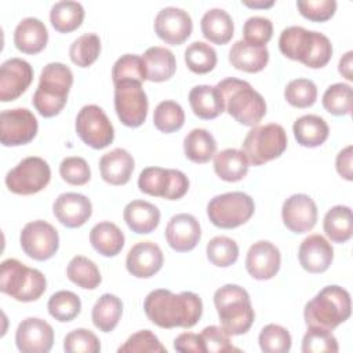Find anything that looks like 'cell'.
I'll list each match as a JSON object with an SVG mask.
<instances>
[{"label":"cell","instance_id":"53","mask_svg":"<svg viewBox=\"0 0 353 353\" xmlns=\"http://www.w3.org/2000/svg\"><path fill=\"white\" fill-rule=\"evenodd\" d=\"M273 23L265 17H251L244 22L243 36L244 41L258 47H266V43L272 39Z\"/></svg>","mask_w":353,"mask_h":353},{"label":"cell","instance_id":"22","mask_svg":"<svg viewBox=\"0 0 353 353\" xmlns=\"http://www.w3.org/2000/svg\"><path fill=\"white\" fill-rule=\"evenodd\" d=\"M165 239L168 245L178 252L192 251L201 239L200 223L190 214H176L167 223Z\"/></svg>","mask_w":353,"mask_h":353},{"label":"cell","instance_id":"6","mask_svg":"<svg viewBox=\"0 0 353 353\" xmlns=\"http://www.w3.org/2000/svg\"><path fill=\"white\" fill-rule=\"evenodd\" d=\"M221 327L229 335L245 334L255 319L248 292L237 284H225L214 294Z\"/></svg>","mask_w":353,"mask_h":353},{"label":"cell","instance_id":"8","mask_svg":"<svg viewBox=\"0 0 353 353\" xmlns=\"http://www.w3.org/2000/svg\"><path fill=\"white\" fill-rule=\"evenodd\" d=\"M287 143L285 130L280 124L270 123L252 127L247 132L241 146L248 163L261 165L280 157L287 149Z\"/></svg>","mask_w":353,"mask_h":353},{"label":"cell","instance_id":"37","mask_svg":"<svg viewBox=\"0 0 353 353\" xmlns=\"http://www.w3.org/2000/svg\"><path fill=\"white\" fill-rule=\"evenodd\" d=\"M84 19V8L80 3L72 0L58 1L51 7L50 21L52 28L59 33L76 30Z\"/></svg>","mask_w":353,"mask_h":353},{"label":"cell","instance_id":"46","mask_svg":"<svg viewBox=\"0 0 353 353\" xmlns=\"http://www.w3.org/2000/svg\"><path fill=\"white\" fill-rule=\"evenodd\" d=\"M112 79L113 84L124 80H134L143 83L146 80L145 63L142 57L135 54H124L121 55L112 68Z\"/></svg>","mask_w":353,"mask_h":353},{"label":"cell","instance_id":"4","mask_svg":"<svg viewBox=\"0 0 353 353\" xmlns=\"http://www.w3.org/2000/svg\"><path fill=\"white\" fill-rule=\"evenodd\" d=\"M223 99L225 110L240 124L255 127L266 114V102L245 80L228 77L215 85Z\"/></svg>","mask_w":353,"mask_h":353},{"label":"cell","instance_id":"19","mask_svg":"<svg viewBox=\"0 0 353 353\" xmlns=\"http://www.w3.org/2000/svg\"><path fill=\"white\" fill-rule=\"evenodd\" d=\"M281 265L279 248L270 241L261 240L254 243L245 256V269L255 280L273 279Z\"/></svg>","mask_w":353,"mask_h":353},{"label":"cell","instance_id":"15","mask_svg":"<svg viewBox=\"0 0 353 353\" xmlns=\"http://www.w3.org/2000/svg\"><path fill=\"white\" fill-rule=\"evenodd\" d=\"M15 343L22 353H47L54 345V330L43 319L28 317L17 328Z\"/></svg>","mask_w":353,"mask_h":353},{"label":"cell","instance_id":"23","mask_svg":"<svg viewBox=\"0 0 353 353\" xmlns=\"http://www.w3.org/2000/svg\"><path fill=\"white\" fill-rule=\"evenodd\" d=\"M298 259L306 272L323 273L332 263L334 248L321 234H310L301 243Z\"/></svg>","mask_w":353,"mask_h":353},{"label":"cell","instance_id":"58","mask_svg":"<svg viewBox=\"0 0 353 353\" xmlns=\"http://www.w3.org/2000/svg\"><path fill=\"white\" fill-rule=\"evenodd\" d=\"M352 58H353V51H347L341 59H339V65H338V70L339 73L349 81L353 80V73H352Z\"/></svg>","mask_w":353,"mask_h":353},{"label":"cell","instance_id":"54","mask_svg":"<svg viewBox=\"0 0 353 353\" xmlns=\"http://www.w3.org/2000/svg\"><path fill=\"white\" fill-rule=\"evenodd\" d=\"M296 7L301 15L313 22H325L336 11L335 0H298Z\"/></svg>","mask_w":353,"mask_h":353},{"label":"cell","instance_id":"36","mask_svg":"<svg viewBox=\"0 0 353 353\" xmlns=\"http://www.w3.org/2000/svg\"><path fill=\"white\" fill-rule=\"evenodd\" d=\"M123 313V302L113 294H103L95 302L91 319L94 325L102 332H110L116 328Z\"/></svg>","mask_w":353,"mask_h":353},{"label":"cell","instance_id":"12","mask_svg":"<svg viewBox=\"0 0 353 353\" xmlns=\"http://www.w3.org/2000/svg\"><path fill=\"white\" fill-rule=\"evenodd\" d=\"M79 138L92 149H103L114 139V128L98 105H85L80 109L74 123Z\"/></svg>","mask_w":353,"mask_h":353},{"label":"cell","instance_id":"9","mask_svg":"<svg viewBox=\"0 0 353 353\" xmlns=\"http://www.w3.org/2000/svg\"><path fill=\"white\" fill-rule=\"evenodd\" d=\"M255 204L251 196L243 192L218 194L207 204V215L211 223L221 229L241 226L254 215Z\"/></svg>","mask_w":353,"mask_h":353},{"label":"cell","instance_id":"38","mask_svg":"<svg viewBox=\"0 0 353 353\" xmlns=\"http://www.w3.org/2000/svg\"><path fill=\"white\" fill-rule=\"evenodd\" d=\"M172 183L171 168L146 167L141 171L138 178V188L142 193L168 200Z\"/></svg>","mask_w":353,"mask_h":353},{"label":"cell","instance_id":"28","mask_svg":"<svg viewBox=\"0 0 353 353\" xmlns=\"http://www.w3.org/2000/svg\"><path fill=\"white\" fill-rule=\"evenodd\" d=\"M142 61L145 63L146 80L149 81H167L174 76L176 70L175 55L165 47H149L143 52Z\"/></svg>","mask_w":353,"mask_h":353},{"label":"cell","instance_id":"18","mask_svg":"<svg viewBox=\"0 0 353 353\" xmlns=\"http://www.w3.org/2000/svg\"><path fill=\"white\" fill-rule=\"evenodd\" d=\"M281 218L287 229L294 233H306L317 222V205L314 200L305 194L296 193L290 196L281 208Z\"/></svg>","mask_w":353,"mask_h":353},{"label":"cell","instance_id":"40","mask_svg":"<svg viewBox=\"0 0 353 353\" xmlns=\"http://www.w3.org/2000/svg\"><path fill=\"white\" fill-rule=\"evenodd\" d=\"M47 309L51 317L61 323H68L79 316L81 310V301L74 292L62 290L50 296Z\"/></svg>","mask_w":353,"mask_h":353},{"label":"cell","instance_id":"48","mask_svg":"<svg viewBox=\"0 0 353 353\" xmlns=\"http://www.w3.org/2000/svg\"><path fill=\"white\" fill-rule=\"evenodd\" d=\"M338 350V341L331 330L307 327V331L302 339L303 353H336Z\"/></svg>","mask_w":353,"mask_h":353},{"label":"cell","instance_id":"55","mask_svg":"<svg viewBox=\"0 0 353 353\" xmlns=\"http://www.w3.org/2000/svg\"><path fill=\"white\" fill-rule=\"evenodd\" d=\"M201 341L204 343V349L205 352L210 353H228V352H240L239 349H236L230 339H229V334L218 325H210L205 327L201 332H200Z\"/></svg>","mask_w":353,"mask_h":353},{"label":"cell","instance_id":"31","mask_svg":"<svg viewBox=\"0 0 353 353\" xmlns=\"http://www.w3.org/2000/svg\"><path fill=\"white\" fill-rule=\"evenodd\" d=\"M292 131L296 142L305 148H317L323 145L330 134L328 124L317 114L301 116L295 120Z\"/></svg>","mask_w":353,"mask_h":353},{"label":"cell","instance_id":"1","mask_svg":"<svg viewBox=\"0 0 353 353\" xmlns=\"http://www.w3.org/2000/svg\"><path fill=\"white\" fill-rule=\"evenodd\" d=\"M143 310L148 319L160 328H192L201 319L203 302L192 291L174 294L159 288L146 295Z\"/></svg>","mask_w":353,"mask_h":353},{"label":"cell","instance_id":"59","mask_svg":"<svg viewBox=\"0 0 353 353\" xmlns=\"http://www.w3.org/2000/svg\"><path fill=\"white\" fill-rule=\"evenodd\" d=\"M244 6L247 7H251V8H268V7H272L274 4V1H254V3H248V1H243Z\"/></svg>","mask_w":353,"mask_h":353},{"label":"cell","instance_id":"3","mask_svg":"<svg viewBox=\"0 0 353 353\" xmlns=\"http://www.w3.org/2000/svg\"><path fill=\"white\" fill-rule=\"evenodd\" d=\"M73 85V73L61 62L47 63L40 73L39 85L33 94V106L43 117H54L61 113L68 102Z\"/></svg>","mask_w":353,"mask_h":353},{"label":"cell","instance_id":"44","mask_svg":"<svg viewBox=\"0 0 353 353\" xmlns=\"http://www.w3.org/2000/svg\"><path fill=\"white\" fill-rule=\"evenodd\" d=\"M205 251L208 261L218 268L232 266L239 258L237 243L226 236L212 237L208 241Z\"/></svg>","mask_w":353,"mask_h":353},{"label":"cell","instance_id":"5","mask_svg":"<svg viewBox=\"0 0 353 353\" xmlns=\"http://www.w3.org/2000/svg\"><path fill=\"white\" fill-rule=\"evenodd\" d=\"M352 313L350 294L339 285H327L305 305L303 317L307 327L334 330Z\"/></svg>","mask_w":353,"mask_h":353},{"label":"cell","instance_id":"35","mask_svg":"<svg viewBox=\"0 0 353 353\" xmlns=\"http://www.w3.org/2000/svg\"><path fill=\"white\" fill-rule=\"evenodd\" d=\"M183 152L190 161L204 164L215 156L216 141L207 130L193 128L183 139Z\"/></svg>","mask_w":353,"mask_h":353},{"label":"cell","instance_id":"13","mask_svg":"<svg viewBox=\"0 0 353 353\" xmlns=\"http://www.w3.org/2000/svg\"><path fill=\"white\" fill-rule=\"evenodd\" d=\"M22 251L34 261L52 258L59 247L58 230L48 222L37 219L26 223L21 232Z\"/></svg>","mask_w":353,"mask_h":353},{"label":"cell","instance_id":"14","mask_svg":"<svg viewBox=\"0 0 353 353\" xmlns=\"http://www.w3.org/2000/svg\"><path fill=\"white\" fill-rule=\"evenodd\" d=\"M39 130L36 116L26 108L7 109L0 113V141L4 146L26 145Z\"/></svg>","mask_w":353,"mask_h":353},{"label":"cell","instance_id":"7","mask_svg":"<svg viewBox=\"0 0 353 353\" xmlns=\"http://www.w3.org/2000/svg\"><path fill=\"white\" fill-rule=\"evenodd\" d=\"M47 288L44 274L14 258L1 262L0 290L19 302L37 301Z\"/></svg>","mask_w":353,"mask_h":353},{"label":"cell","instance_id":"51","mask_svg":"<svg viewBox=\"0 0 353 353\" xmlns=\"http://www.w3.org/2000/svg\"><path fill=\"white\" fill-rule=\"evenodd\" d=\"M63 349L68 353H98L101 350V343L92 331L76 328L66 334Z\"/></svg>","mask_w":353,"mask_h":353},{"label":"cell","instance_id":"25","mask_svg":"<svg viewBox=\"0 0 353 353\" xmlns=\"http://www.w3.org/2000/svg\"><path fill=\"white\" fill-rule=\"evenodd\" d=\"M48 41V32L46 25L33 17L23 18L14 30L15 47L29 55L39 54L44 50Z\"/></svg>","mask_w":353,"mask_h":353},{"label":"cell","instance_id":"26","mask_svg":"<svg viewBox=\"0 0 353 353\" xmlns=\"http://www.w3.org/2000/svg\"><path fill=\"white\" fill-rule=\"evenodd\" d=\"M127 226L137 234L152 233L160 223V210L145 200L130 201L123 211Z\"/></svg>","mask_w":353,"mask_h":353},{"label":"cell","instance_id":"21","mask_svg":"<svg viewBox=\"0 0 353 353\" xmlns=\"http://www.w3.org/2000/svg\"><path fill=\"white\" fill-rule=\"evenodd\" d=\"M161 248L153 241H139L131 247L125 258L127 270L138 279L154 276L163 266Z\"/></svg>","mask_w":353,"mask_h":353},{"label":"cell","instance_id":"24","mask_svg":"<svg viewBox=\"0 0 353 353\" xmlns=\"http://www.w3.org/2000/svg\"><path fill=\"white\" fill-rule=\"evenodd\" d=\"M135 163L132 156L121 148L105 153L99 160L101 176L105 182L119 186L125 185L134 171Z\"/></svg>","mask_w":353,"mask_h":353},{"label":"cell","instance_id":"27","mask_svg":"<svg viewBox=\"0 0 353 353\" xmlns=\"http://www.w3.org/2000/svg\"><path fill=\"white\" fill-rule=\"evenodd\" d=\"M229 62L239 70L256 73L263 70L268 65L269 51L266 47H258L239 40L229 50Z\"/></svg>","mask_w":353,"mask_h":353},{"label":"cell","instance_id":"49","mask_svg":"<svg viewBox=\"0 0 353 353\" xmlns=\"http://www.w3.org/2000/svg\"><path fill=\"white\" fill-rule=\"evenodd\" d=\"M258 342L265 353H287L291 349V335L279 324H268L262 328Z\"/></svg>","mask_w":353,"mask_h":353},{"label":"cell","instance_id":"10","mask_svg":"<svg viewBox=\"0 0 353 353\" xmlns=\"http://www.w3.org/2000/svg\"><path fill=\"white\" fill-rule=\"evenodd\" d=\"M51 179L48 163L39 157L30 156L21 160L6 175V186L15 194H34L43 190Z\"/></svg>","mask_w":353,"mask_h":353},{"label":"cell","instance_id":"41","mask_svg":"<svg viewBox=\"0 0 353 353\" xmlns=\"http://www.w3.org/2000/svg\"><path fill=\"white\" fill-rule=\"evenodd\" d=\"M216 51L204 41H193L185 50V63L196 74H205L216 65Z\"/></svg>","mask_w":353,"mask_h":353},{"label":"cell","instance_id":"30","mask_svg":"<svg viewBox=\"0 0 353 353\" xmlns=\"http://www.w3.org/2000/svg\"><path fill=\"white\" fill-rule=\"evenodd\" d=\"M200 28L203 36L218 46L229 43L234 32L232 17L222 8H211L205 11L201 18Z\"/></svg>","mask_w":353,"mask_h":353},{"label":"cell","instance_id":"43","mask_svg":"<svg viewBox=\"0 0 353 353\" xmlns=\"http://www.w3.org/2000/svg\"><path fill=\"white\" fill-rule=\"evenodd\" d=\"M185 123V112L175 101H161L153 113L154 127L164 132L171 134L182 128Z\"/></svg>","mask_w":353,"mask_h":353},{"label":"cell","instance_id":"56","mask_svg":"<svg viewBox=\"0 0 353 353\" xmlns=\"http://www.w3.org/2000/svg\"><path fill=\"white\" fill-rule=\"evenodd\" d=\"M174 349L182 353H205L200 334L183 332L174 339Z\"/></svg>","mask_w":353,"mask_h":353},{"label":"cell","instance_id":"52","mask_svg":"<svg viewBox=\"0 0 353 353\" xmlns=\"http://www.w3.org/2000/svg\"><path fill=\"white\" fill-rule=\"evenodd\" d=\"M59 174L66 183L74 186L85 185L91 178L88 163L79 156L65 157L59 164Z\"/></svg>","mask_w":353,"mask_h":353},{"label":"cell","instance_id":"2","mask_svg":"<svg viewBox=\"0 0 353 353\" xmlns=\"http://www.w3.org/2000/svg\"><path fill=\"white\" fill-rule=\"evenodd\" d=\"M279 48L284 57L312 69L325 66L332 57L330 39L323 33L307 30L302 26L285 28L279 37Z\"/></svg>","mask_w":353,"mask_h":353},{"label":"cell","instance_id":"33","mask_svg":"<svg viewBox=\"0 0 353 353\" xmlns=\"http://www.w3.org/2000/svg\"><path fill=\"white\" fill-rule=\"evenodd\" d=\"M90 243L103 256H116L124 247V233L113 222H99L90 232Z\"/></svg>","mask_w":353,"mask_h":353},{"label":"cell","instance_id":"32","mask_svg":"<svg viewBox=\"0 0 353 353\" xmlns=\"http://www.w3.org/2000/svg\"><path fill=\"white\" fill-rule=\"evenodd\" d=\"M248 160L243 150L229 148L223 149L214 156V171L226 182L241 181L248 172Z\"/></svg>","mask_w":353,"mask_h":353},{"label":"cell","instance_id":"50","mask_svg":"<svg viewBox=\"0 0 353 353\" xmlns=\"http://www.w3.org/2000/svg\"><path fill=\"white\" fill-rule=\"evenodd\" d=\"M117 350L120 353H167V349L150 330H141L132 334Z\"/></svg>","mask_w":353,"mask_h":353},{"label":"cell","instance_id":"47","mask_svg":"<svg viewBox=\"0 0 353 353\" xmlns=\"http://www.w3.org/2000/svg\"><path fill=\"white\" fill-rule=\"evenodd\" d=\"M284 98L291 106L305 109L316 102L317 87L309 79H295L285 85Z\"/></svg>","mask_w":353,"mask_h":353},{"label":"cell","instance_id":"20","mask_svg":"<svg viewBox=\"0 0 353 353\" xmlns=\"http://www.w3.org/2000/svg\"><path fill=\"white\" fill-rule=\"evenodd\" d=\"M52 212L63 226L74 229L83 226L91 218L92 204L84 194L68 192L55 199Z\"/></svg>","mask_w":353,"mask_h":353},{"label":"cell","instance_id":"39","mask_svg":"<svg viewBox=\"0 0 353 353\" xmlns=\"http://www.w3.org/2000/svg\"><path fill=\"white\" fill-rule=\"evenodd\" d=\"M66 276L72 283L85 290H95L102 281L97 265L83 255H76L70 259L66 268Z\"/></svg>","mask_w":353,"mask_h":353},{"label":"cell","instance_id":"16","mask_svg":"<svg viewBox=\"0 0 353 353\" xmlns=\"http://www.w3.org/2000/svg\"><path fill=\"white\" fill-rule=\"evenodd\" d=\"M193 30L190 15L178 7H165L160 10L154 18L156 34L171 46L185 43Z\"/></svg>","mask_w":353,"mask_h":353},{"label":"cell","instance_id":"29","mask_svg":"<svg viewBox=\"0 0 353 353\" xmlns=\"http://www.w3.org/2000/svg\"><path fill=\"white\" fill-rule=\"evenodd\" d=\"M189 103L193 113L203 119L211 120L225 112V103L219 90L214 85H196L189 92Z\"/></svg>","mask_w":353,"mask_h":353},{"label":"cell","instance_id":"11","mask_svg":"<svg viewBox=\"0 0 353 353\" xmlns=\"http://www.w3.org/2000/svg\"><path fill=\"white\" fill-rule=\"evenodd\" d=\"M148 97L142 83L124 80L114 84V110L119 120L131 128L142 125L148 116Z\"/></svg>","mask_w":353,"mask_h":353},{"label":"cell","instance_id":"45","mask_svg":"<svg viewBox=\"0 0 353 353\" xmlns=\"http://www.w3.org/2000/svg\"><path fill=\"white\" fill-rule=\"evenodd\" d=\"M352 87L345 83L330 85L323 94L324 109L334 116H346L352 112Z\"/></svg>","mask_w":353,"mask_h":353},{"label":"cell","instance_id":"57","mask_svg":"<svg viewBox=\"0 0 353 353\" xmlns=\"http://www.w3.org/2000/svg\"><path fill=\"white\" fill-rule=\"evenodd\" d=\"M352 145L346 146L345 149H342L335 160V167L338 174L345 178L346 181H352L353 179V171H352Z\"/></svg>","mask_w":353,"mask_h":353},{"label":"cell","instance_id":"34","mask_svg":"<svg viewBox=\"0 0 353 353\" xmlns=\"http://www.w3.org/2000/svg\"><path fill=\"white\" fill-rule=\"evenodd\" d=\"M327 237L332 243H346L353 236V216L347 205H335L327 211L323 221Z\"/></svg>","mask_w":353,"mask_h":353},{"label":"cell","instance_id":"42","mask_svg":"<svg viewBox=\"0 0 353 353\" xmlns=\"http://www.w3.org/2000/svg\"><path fill=\"white\" fill-rule=\"evenodd\" d=\"M99 54L101 40L95 33H84L83 36L77 37L69 48V57L72 62L80 68L91 66L98 59Z\"/></svg>","mask_w":353,"mask_h":353},{"label":"cell","instance_id":"17","mask_svg":"<svg viewBox=\"0 0 353 353\" xmlns=\"http://www.w3.org/2000/svg\"><path fill=\"white\" fill-rule=\"evenodd\" d=\"M33 80V68L21 58H10L0 66V101L19 98Z\"/></svg>","mask_w":353,"mask_h":353}]
</instances>
